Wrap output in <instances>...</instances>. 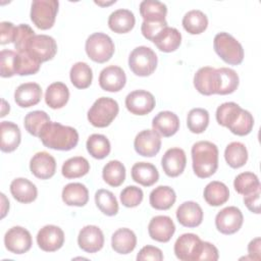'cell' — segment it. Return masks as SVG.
<instances>
[{
  "label": "cell",
  "mask_w": 261,
  "mask_h": 261,
  "mask_svg": "<svg viewBox=\"0 0 261 261\" xmlns=\"http://www.w3.org/2000/svg\"><path fill=\"white\" fill-rule=\"evenodd\" d=\"M187 164L186 153L180 148L168 149L161 159V165L165 174L169 177H176L180 175Z\"/></svg>",
  "instance_id": "17"
},
{
  "label": "cell",
  "mask_w": 261,
  "mask_h": 261,
  "mask_svg": "<svg viewBox=\"0 0 261 261\" xmlns=\"http://www.w3.org/2000/svg\"><path fill=\"white\" fill-rule=\"evenodd\" d=\"M39 138L45 147L60 151H69L79 143V133L74 127L52 121L43 127Z\"/></svg>",
  "instance_id": "1"
},
{
  "label": "cell",
  "mask_w": 261,
  "mask_h": 261,
  "mask_svg": "<svg viewBox=\"0 0 261 261\" xmlns=\"http://www.w3.org/2000/svg\"><path fill=\"white\" fill-rule=\"evenodd\" d=\"M194 86L202 95L216 94V68L210 66L199 68L194 75Z\"/></svg>",
  "instance_id": "24"
},
{
  "label": "cell",
  "mask_w": 261,
  "mask_h": 261,
  "mask_svg": "<svg viewBox=\"0 0 261 261\" xmlns=\"http://www.w3.org/2000/svg\"><path fill=\"white\" fill-rule=\"evenodd\" d=\"M0 136V149L5 153L15 151L21 141V134L18 125L11 121H1Z\"/></svg>",
  "instance_id": "23"
},
{
  "label": "cell",
  "mask_w": 261,
  "mask_h": 261,
  "mask_svg": "<svg viewBox=\"0 0 261 261\" xmlns=\"http://www.w3.org/2000/svg\"><path fill=\"white\" fill-rule=\"evenodd\" d=\"M95 203L98 209L107 216H114L118 212V202L112 192L100 189L95 193Z\"/></svg>",
  "instance_id": "43"
},
{
  "label": "cell",
  "mask_w": 261,
  "mask_h": 261,
  "mask_svg": "<svg viewBox=\"0 0 261 261\" xmlns=\"http://www.w3.org/2000/svg\"><path fill=\"white\" fill-rule=\"evenodd\" d=\"M90 171L89 161L82 156H75L67 159L61 168V173L65 178H79Z\"/></svg>",
  "instance_id": "38"
},
{
  "label": "cell",
  "mask_w": 261,
  "mask_h": 261,
  "mask_svg": "<svg viewBox=\"0 0 261 261\" xmlns=\"http://www.w3.org/2000/svg\"><path fill=\"white\" fill-rule=\"evenodd\" d=\"M34 30L27 23H20L15 27L13 45L16 52H24L28 42L35 36Z\"/></svg>",
  "instance_id": "49"
},
{
  "label": "cell",
  "mask_w": 261,
  "mask_h": 261,
  "mask_svg": "<svg viewBox=\"0 0 261 261\" xmlns=\"http://www.w3.org/2000/svg\"><path fill=\"white\" fill-rule=\"evenodd\" d=\"M31 172L40 179L51 178L56 171L55 158L48 152L36 153L30 161Z\"/></svg>",
  "instance_id": "18"
},
{
  "label": "cell",
  "mask_w": 261,
  "mask_h": 261,
  "mask_svg": "<svg viewBox=\"0 0 261 261\" xmlns=\"http://www.w3.org/2000/svg\"><path fill=\"white\" fill-rule=\"evenodd\" d=\"M144 198V194L141 188L136 186H127L120 192L121 204L127 208H134L139 206Z\"/></svg>",
  "instance_id": "50"
},
{
  "label": "cell",
  "mask_w": 261,
  "mask_h": 261,
  "mask_svg": "<svg viewBox=\"0 0 261 261\" xmlns=\"http://www.w3.org/2000/svg\"><path fill=\"white\" fill-rule=\"evenodd\" d=\"M175 231L173 220L166 215H158L153 217L148 225V232L152 240L167 243Z\"/></svg>",
  "instance_id": "19"
},
{
  "label": "cell",
  "mask_w": 261,
  "mask_h": 261,
  "mask_svg": "<svg viewBox=\"0 0 261 261\" xmlns=\"http://www.w3.org/2000/svg\"><path fill=\"white\" fill-rule=\"evenodd\" d=\"M140 14L144 21L166 20L167 7L163 2L157 0H144L140 3Z\"/></svg>",
  "instance_id": "35"
},
{
  "label": "cell",
  "mask_w": 261,
  "mask_h": 261,
  "mask_svg": "<svg viewBox=\"0 0 261 261\" xmlns=\"http://www.w3.org/2000/svg\"><path fill=\"white\" fill-rule=\"evenodd\" d=\"M69 99V90L61 82L51 84L45 93V102L52 109H60L66 105Z\"/></svg>",
  "instance_id": "33"
},
{
  "label": "cell",
  "mask_w": 261,
  "mask_h": 261,
  "mask_svg": "<svg viewBox=\"0 0 261 261\" xmlns=\"http://www.w3.org/2000/svg\"><path fill=\"white\" fill-rule=\"evenodd\" d=\"M224 158L231 168H240L248 160V150L243 143L231 142L224 150Z\"/></svg>",
  "instance_id": "39"
},
{
  "label": "cell",
  "mask_w": 261,
  "mask_h": 261,
  "mask_svg": "<svg viewBox=\"0 0 261 261\" xmlns=\"http://www.w3.org/2000/svg\"><path fill=\"white\" fill-rule=\"evenodd\" d=\"M77 245L87 253H96L103 248L104 234L98 226L86 225L79 232Z\"/></svg>",
  "instance_id": "16"
},
{
  "label": "cell",
  "mask_w": 261,
  "mask_h": 261,
  "mask_svg": "<svg viewBox=\"0 0 261 261\" xmlns=\"http://www.w3.org/2000/svg\"><path fill=\"white\" fill-rule=\"evenodd\" d=\"M260 195L261 190H257L251 194L244 196V203L246 207L253 213L260 214Z\"/></svg>",
  "instance_id": "55"
},
{
  "label": "cell",
  "mask_w": 261,
  "mask_h": 261,
  "mask_svg": "<svg viewBox=\"0 0 261 261\" xmlns=\"http://www.w3.org/2000/svg\"><path fill=\"white\" fill-rule=\"evenodd\" d=\"M136 152L144 157H154L161 149V138L154 129L140 132L134 141Z\"/></svg>",
  "instance_id": "13"
},
{
  "label": "cell",
  "mask_w": 261,
  "mask_h": 261,
  "mask_svg": "<svg viewBox=\"0 0 261 261\" xmlns=\"http://www.w3.org/2000/svg\"><path fill=\"white\" fill-rule=\"evenodd\" d=\"M176 218L182 226L197 227L203 221V210L198 203L187 201L176 209Z\"/></svg>",
  "instance_id": "20"
},
{
  "label": "cell",
  "mask_w": 261,
  "mask_h": 261,
  "mask_svg": "<svg viewBox=\"0 0 261 261\" xmlns=\"http://www.w3.org/2000/svg\"><path fill=\"white\" fill-rule=\"evenodd\" d=\"M61 197L67 206L83 207L89 201V191L81 182H70L63 188Z\"/></svg>",
  "instance_id": "27"
},
{
  "label": "cell",
  "mask_w": 261,
  "mask_h": 261,
  "mask_svg": "<svg viewBox=\"0 0 261 261\" xmlns=\"http://www.w3.org/2000/svg\"><path fill=\"white\" fill-rule=\"evenodd\" d=\"M203 249V241L195 233H184L174 244V254L181 261L200 260Z\"/></svg>",
  "instance_id": "9"
},
{
  "label": "cell",
  "mask_w": 261,
  "mask_h": 261,
  "mask_svg": "<svg viewBox=\"0 0 261 261\" xmlns=\"http://www.w3.org/2000/svg\"><path fill=\"white\" fill-rule=\"evenodd\" d=\"M156 53L149 47L139 46L135 48L128 57V66L138 76L151 75L157 67Z\"/></svg>",
  "instance_id": "6"
},
{
  "label": "cell",
  "mask_w": 261,
  "mask_h": 261,
  "mask_svg": "<svg viewBox=\"0 0 261 261\" xmlns=\"http://www.w3.org/2000/svg\"><path fill=\"white\" fill-rule=\"evenodd\" d=\"M137 245L135 232L126 227L118 228L111 237V247L118 254H128L133 252Z\"/></svg>",
  "instance_id": "28"
},
{
  "label": "cell",
  "mask_w": 261,
  "mask_h": 261,
  "mask_svg": "<svg viewBox=\"0 0 261 261\" xmlns=\"http://www.w3.org/2000/svg\"><path fill=\"white\" fill-rule=\"evenodd\" d=\"M137 260L143 261V260H154V261H161L163 260V254L162 251L154 246L147 245L143 247L140 252L137 255Z\"/></svg>",
  "instance_id": "53"
},
{
  "label": "cell",
  "mask_w": 261,
  "mask_h": 261,
  "mask_svg": "<svg viewBox=\"0 0 261 261\" xmlns=\"http://www.w3.org/2000/svg\"><path fill=\"white\" fill-rule=\"evenodd\" d=\"M166 27H168L166 20H162V21H144L143 20L141 25V32L147 40L153 42L156 36Z\"/></svg>",
  "instance_id": "52"
},
{
  "label": "cell",
  "mask_w": 261,
  "mask_h": 261,
  "mask_svg": "<svg viewBox=\"0 0 261 261\" xmlns=\"http://www.w3.org/2000/svg\"><path fill=\"white\" fill-rule=\"evenodd\" d=\"M126 83L124 70L116 65H109L103 68L99 74L100 88L107 92H118Z\"/></svg>",
  "instance_id": "15"
},
{
  "label": "cell",
  "mask_w": 261,
  "mask_h": 261,
  "mask_svg": "<svg viewBox=\"0 0 261 261\" xmlns=\"http://www.w3.org/2000/svg\"><path fill=\"white\" fill-rule=\"evenodd\" d=\"M1 102H2V109H1V115L0 116L4 117L6 114H8V112L10 110V106L4 99H2Z\"/></svg>",
  "instance_id": "59"
},
{
  "label": "cell",
  "mask_w": 261,
  "mask_h": 261,
  "mask_svg": "<svg viewBox=\"0 0 261 261\" xmlns=\"http://www.w3.org/2000/svg\"><path fill=\"white\" fill-rule=\"evenodd\" d=\"M86 147L89 154L95 159H104L111 151L109 140L101 134L91 135L87 140Z\"/></svg>",
  "instance_id": "41"
},
{
  "label": "cell",
  "mask_w": 261,
  "mask_h": 261,
  "mask_svg": "<svg viewBox=\"0 0 261 261\" xmlns=\"http://www.w3.org/2000/svg\"><path fill=\"white\" fill-rule=\"evenodd\" d=\"M132 178L144 187H151L158 181L159 172L152 163L137 162L132 167Z\"/></svg>",
  "instance_id": "30"
},
{
  "label": "cell",
  "mask_w": 261,
  "mask_h": 261,
  "mask_svg": "<svg viewBox=\"0 0 261 261\" xmlns=\"http://www.w3.org/2000/svg\"><path fill=\"white\" fill-rule=\"evenodd\" d=\"M239 83V75L233 69L228 67L216 68V94H231L238 89Z\"/></svg>",
  "instance_id": "29"
},
{
  "label": "cell",
  "mask_w": 261,
  "mask_h": 261,
  "mask_svg": "<svg viewBox=\"0 0 261 261\" xmlns=\"http://www.w3.org/2000/svg\"><path fill=\"white\" fill-rule=\"evenodd\" d=\"M260 246H261V239L260 238H255L254 240H252L248 245L249 257H246V258H250L252 260L259 261L260 258H261L260 257Z\"/></svg>",
  "instance_id": "57"
},
{
  "label": "cell",
  "mask_w": 261,
  "mask_h": 261,
  "mask_svg": "<svg viewBox=\"0 0 261 261\" xmlns=\"http://www.w3.org/2000/svg\"><path fill=\"white\" fill-rule=\"evenodd\" d=\"M203 197L207 204L217 207L227 202L229 198V190L225 184L213 180L204 188Z\"/></svg>",
  "instance_id": "34"
},
{
  "label": "cell",
  "mask_w": 261,
  "mask_h": 261,
  "mask_svg": "<svg viewBox=\"0 0 261 261\" xmlns=\"http://www.w3.org/2000/svg\"><path fill=\"white\" fill-rule=\"evenodd\" d=\"M4 245L5 248L13 254H24L33 245L32 236L24 227L13 226L5 233Z\"/></svg>",
  "instance_id": "11"
},
{
  "label": "cell",
  "mask_w": 261,
  "mask_h": 261,
  "mask_svg": "<svg viewBox=\"0 0 261 261\" xmlns=\"http://www.w3.org/2000/svg\"><path fill=\"white\" fill-rule=\"evenodd\" d=\"M209 124V112L204 108H193L189 111L187 125L193 134H202Z\"/></svg>",
  "instance_id": "44"
},
{
  "label": "cell",
  "mask_w": 261,
  "mask_h": 261,
  "mask_svg": "<svg viewBox=\"0 0 261 261\" xmlns=\"http://www.w3.org/2000/svg\"><path fill=\"white\" fill-rule=\"evenodd\" d=\"M16 52L12 50H2L0 53V74L2 77H11L15 74L14 58Z\"/></svg>",
  "instance_id": "51"
},
{
  "label": "cell",
  "mask_w": 261,
  "mask_h": 261,
  "mask_svg": "<svg viewBox=\"0 0 261 261\" xmlns=\"http://www.w3.org/2000/svg\"><path fill=\"white\" fill-rule=\"evenodd\" d=\"M156 47L165 53L175 51L181 43V34L175 28H164L153 40Z\"/></svg>",
  "instance_id": "31"
},
{
  "label": "cell",
  "mask_w": 261,
  "mask_h": 261,
  "mask_svg": "<svg viewBox=\"0 0 261 261\" xmlns=\"http://www.w3.org/2000/svg\"><path fill=\"white\" fill-rule=\"evenodd\" d=\"M15 33V25L9 21H2L0 23V43L1 45L13 43Z\"/></svg>",
  "instance_id": "54"
},
{
  "label": "cell",
  "mask_w": 261,
  "mask_h": 261,
  "mask_svg": "<svg viewBox=\"0 0 261 261\" xmlns=\"http://www.w3.org/2000/svg\"><path fill=\"white\" fill-rule=\"evenodd\" d=\"M1 199H2V214H1V218H4L6 213L9 210V201L6 199L4 194H1Z\"/></svg>",
  "instance_id": "58"
},
{
  "label": "cell",
  "mask_w": 261,
  "mask_h": 261,
  "mask_svg": "<svg viewBox=\"0 0 261 261\" xmlns=\"http://www.w3.org/2000/svg\"><path fill=\"white\" fill-rule=\"evenodd\" d=\"M116 1L115 0H113V1H110V2H100V1H95V3L96 4H98V5H101V6H107V5H111V4H113V3H115Z\"/></svg>",
  "instance_id": "60"
},
{
  "label": "cell",
  "mask_w": 261,
  "mask_h": 261,
  "mask_svg": "<svg viewBox=\"0 0 261 261\" xmlns=\"http://www.w3.org/2000/svg\"><path fill=\"white\" fill-rule=\"evenodd\" d=\"M244 216L236 206H228L220 210L215 217V226L223 234H232L240 230L243 225Z\"/></svg>",
  "instance_id": "10"
},
{
  "label": "cell",
  "mask_w": 261,
  "mask_h": 261,
  "mask_svg": "<svg viewBox=\"0 0 261 261\" xmlns=\"http://www.w3.org/2000/svg\"><path fill=\"white\" fill-rule=\"evenodd\" d=\"M69 77L71 84L77 89H87L91 86L93 81V71L90 65L86 62H76L74 63L69 72Z\"/></svg>",
  "instance_id": "37"
},
{
  "label": "cell",
  "mask_w": 261,
  "mask_h": 261,
  "mask_svg": "<svg viewBox=\"0 0 261 261\" xmlns=\"http://www.w3.org/2000/svg\"><path fill=\"white\" fill-rule=\"evenodd\" d=\"M86 53L97 63H104L113 56L115 47L112 39L104 33H94L86 41Z\"/></svg>",
  "instance_id": "5"
},
{
  "label": "cell",
  "mask_w": 261,
  "mask_h": 261,
  "mask_svg": "<svg viewBox=\"0 0 261 261\" xmlns=\"http://www.w3.org/2000/svg\"><path fill=\"white\" fill-rule=\"evenodd\" d=\"M102 177L110 187H119L125 179V167L118 160H110L103 167Z\"/></svg>",
  "instance_id": "40"
},
{
  "label": "cell",
  "mask_w": 261,
  "mask_h": 261,
  "mask_svg": "<svg viewBox=\"0 0 261 261\" xmlns=\"http://www.w3.org/2000/svg\"><path fill=\"white\" fill-rule=\"evenodd\" d=\"M57 0H35L31 6V19L40 30H49L53 27L58 12Z\"/></svg>",
  "instance_id": "7"
},
{
  "label": "cell",
  "mask_w": 261,
  "mask_h": 261,
  "mask_svg": "<svg viewBox=\"0 0 261 261\" xmlns=\"http://www.w3.org/2000/svg\"><path fill=\"white\" fill-rule=\"evenodd\" d=\"M233 187L239 194L244 196L261 189L258 176L250 171L238 174L233 180Z\"/></svg>",
  "instance_id": "46"
},
{
  "label": "cell",
  "mask_w": 261,
  "mask_h": 261,
  "mask_svg": "<svg viewBox=\"0 0 261 261\" xmlns=\"http://www.w3.org/2000/svg\"><path fill=\"white\" fill-rule=\"evenodd\" d=\"M118 103L109 97L98 98L88 111V120L95 127H106L117 116Z\"/></svg>",
  "instance_id": "4"
},
{
  "label": "cell",
  "mask_w": 261,
  "mask_h": 261,
  "mask_svg": "<svg viewBox=\"0 0 261 261\" xmlns=\"http://www.w3.org/2000/svg\"><path fill=\"white\" fill-rule=\"evenodd\" d=\"M218 258H219V254H218L217 248L209 242H203V249H202L200 260L216 261L218 260Z\"/></svg>",
  "instance_id": "56"
},
{
  "label": "cell",
  "mask_w": 261,
  "mask_h": 261,
  "mask_svg": "<svg viewBox=\"0 0 261 261\" xmlns=\"http://www.w3.org/2000/svg\"><path fill=\"white\" fill-rule=\"evenodd\" d=\"M50 122L49 115L42 110H35L29 112L23 120L24 127L28 130L29 134H31L34 137L40 136L43 127Z\"/></svg>",
  "instance_id": "45"
},
{
  "label": "cell",
  "mask_w": 261,
  "mask_h": 261,
  "mask_svg": "<svg viewBox=\"0 0 261 261\" xmlns=\"http://www.w3.org/2000/svg\"><path fill=\"white\" fill-rule=\"evenodd\" d=\"M176 195L172 188L168 186H159L155 188L149 197L151 207L156 210H168L175 203Z\"/></svg>",
  "instance_id": "32"
},
{
  "label": "cell",
  "mask_w": 261,
  "mask_h": 261,
  "mask_svg": "<svg viewBox=\"0 0 261 261\" xmlns=\"http://www.w3.org/2000/svg\"><path fill=\"white\" fill-rule=\"evenodd\" d=\"M153 129L164 138L175 135L179 128V118L171 111H161L152 120Z\"/></svg>",
  "instance_id": "22"
},
{
  "label": "cell",
  "mask_w": 261,
  "mask_h": 261,
  "mask_svg": "<svg viewBox=\"0 0 261 261\" xmlns=\"http://www.w3.org/2000/svg\"><path fill=\"white\" fill-rule=\"evenodd\" d=\"M156 101L152 93L145 90H136L125 97L126 109L135 115H146L155 107Z\"/></svg>",
  "instance_id": "12"
},
{
  "label": "cell",
  "mask_w": 261,
  "mask_h": 261,
  "mask_svg": "<svg viewBox=\"0 0 261 261\" xmlns=\"http://www.w3.org/2000/svg\"><path fill=\"white\" fill-rule=\"evenodd\" d=\"M193 170L200 178H207L218 167V148L209 141H199L192 147Z\"/></svg>",
  "instance_id": "2"
},
{
  "label": "cell",
  "mask_w": 261,
  "mask_h": 261,
  "mask_svg": "<svg viewBox=\"0 0 261 261\" xmlns=\"http://www.w3.org/2000/svg\"><path fill=\"white\" fill-rule=\"evenodd\" d=\"M136 18L134 13L128 9H117L108 17L109 29L116 34H125L135 27Z\"/></svg>",
  "instance_id": "26"
},
{
  "label": "cell",
  "mask_w": 261,
  "mask_h": 261,
  "mask_svg": "<svg viewBox=\"0 0 261 261\" xmlns=\"http://www.w3.org/2000/svg\"><path fill=\"white\" fill-rule=\"evenodd\" d=\"M213 47L216 54L227 64L239 65L244 60L243 46L228 33H218L214 37Z\"/></svg>",
  "instance_id": "3"
},
{
  "label": "cell",
  "mask_w": 261,
  "mask_h": 261,
  "mask_svg": "<svg viewBox=\"0 0 261 261\" xmlns=\"http://www.w3.org/2000/svg\"><path fill=\"white\" fill-rule=\"evenodd\" d=\"M42 98V89L37 83H24L19 85L14 92L15 103L22 108L37 105Z\"/></svg>",
  "instance_id": "21"
},
{
  "label": "cell",
  "mask_w": 261,
  "mask_h": 261,
  "mask_svg": "<svg viewBox=\"0 0 261 261\" xmlns=\"http://www.w3.org/2000/svg\"><path fill=\"white\" fill-rule=\"evenodd\" d=\"M10 193L13 198L23 204L34 202L38 196L37 187L28 178L17 177L10 184Z\"/></svg>",
  "instance_id": "25"
},
{
  "label": "cell",
  "mask_w": 261,
  "mask_h": 261,
  "mask_svg": "<svg viewBox=\"0 0 261 261\" xmlns=\"http://www.w3.org/2000/svg\"><path fill=\"white\" fill-rule=\"evenodd\" d=\"M25 52L39 63L51 60L57 52L56 41L48 35H35L28 42Z\"/></svg>",
  "instance_id": "8"
},
{
  "label": "cell",
  "mask_w": 261,
  "mask_h": 261,
  "mask_svg": "<svg viewBox=\"0 0 261 261\" xmlns=\"http://www.w3.org/2000/svg\"><path fill=\"white\" fill-rule=\"evenodd\" d=\"M41 63L31 57L25 51L16 52L14 58V71L18 75L35 74L39 71Z\"/></svg>",
  "instance_id": "47"
},
{
  "label": "cell",
  "mask_w": 261,
  "mask_h": 261,
  "mask_svg": "<svg viewBox=\"0 0 261 261\" xmlns=\"http://www.w3.org/2000/svg\"><path fill=\"white\" fill-rule=\"evenodd\" d=\"M254 126V118L253 115L245 109H242V112L237 119V121L228 128L233 135L237 136H247L251 133Z\"/></svg>",
  "instance_id": "48"
},
{
  "label": "cell",
  "mask_w": 261,
  "mask_h": 261,
  "mask_svg": "<svg viewBox=\"0 0 261 261\" xmlns=\"http://www.w3.org/2000/svg\"><path fill=\"white\" fill-rule=\"evenodd\" d=\"M37 244L45 252H55L64 244V232L57 225H45L38 231Z\"/></svg>",
  "instance_id": "14"
},
{
  "label": "cell",
  "mask_w": 261,
  "mask_h": 261,
  "mask_svg": "<svg viewBox=\"0 0 261 261\" xmlns=\"http://www.w3.org/2000/svg\"><path fill=\"white\" fill-rule=\"evenodd\" d=\"M242 109L243 108L234 102L222 103L216 109V120L220 125L229 128L239 118Z\"/></svg>",
  "instance_id": "42"
},
{
  "label": "cell",
  "mask_w": 261,
  "mask_h": 261,
  "mask_svg": "<svg viewBox=\"0 0 261 261\" xmlns=\"http://www.w3.org/2000/svg\"><path fill=\"white\" fill-rule=\"evenodd\" d=\"M182 27L191 35L202 34L208 27V18L204 12L198 9L188 11L182 17Z\"/></svg>",
  "instance_id": "36"
}]
</instances>
